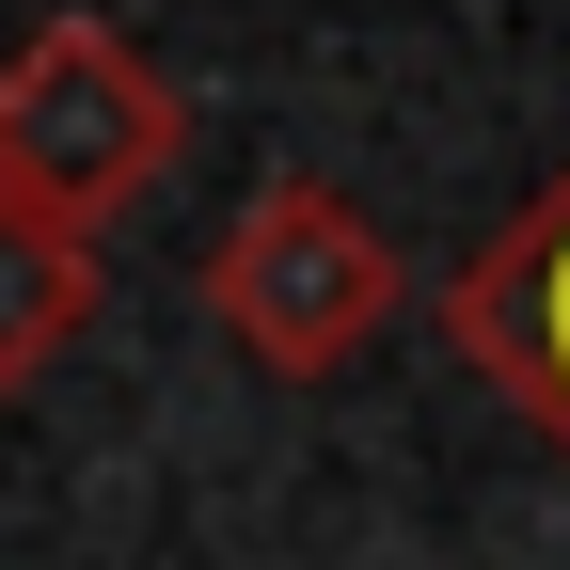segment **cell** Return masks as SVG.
I'll use <instances>...</instances> for the list:
<instances>
[{
    "mask_svg": "<svg viewBox=\"0 0 570 570\" xmlns=\"http://www.w3.org/2000/svg\"><path fill=\"white\" fill-rule=\"evenodd\" d=\"M396 302H412L396 238H381L333 175H302V159L254 175V206L206 238V317H223L238 365H269V381H333V365H365Z\"/></svg>",
    "mask_w": 570,
    "mask_h": 570,
    "instance_id": "cell-1",
    "label": "cell"
},
{
    "mask_svg": "<svg viewBox=\"0 0 570 570\" xmlns=\"http://www.w3.org/2000/svg\"><path fill=\"white\" fill-rule=\"evenodd\" d=\"M444 333H460V365L508 396L523 428L570 444V175L539 206H508V238L444 285Z\"/></svg>",
    "mask_w": 570,
    "mask_h": 570,
    "instance_id": "cell-3",
    "label": "cell"
},
{
    "mask_svg": "<svg viewBox=\"0 0 570 570\" xmlns=\"http://www.w3.org/2000/svg\"><path fill=\"white\" fill-rule=\"evenodd\" d=\"M190 142V96L142 63L111 17H48L17 63H0V190L63 206V223H111L175 175Z\"/></svg>",
    "mask_w": 570,
    "mask_h": 570,
    "instance_id": "cell-2",
    "label": "cell"
},
{
    "mask_svg": "<svg viewBox=\"0 0 570 570\" xmlns=\"http://www.w3.org/2000/svg\"><path fill=\"white\" fill-rule=\"evenodd\" d=\"M80 317H96V223L0 190V396H32L80 348Z\"/></svg>",
    "mask_w": 570,
    "mask_h": 570,
    "instance_id": "cell-4",
    "label": "cell"
}]
</instances>
